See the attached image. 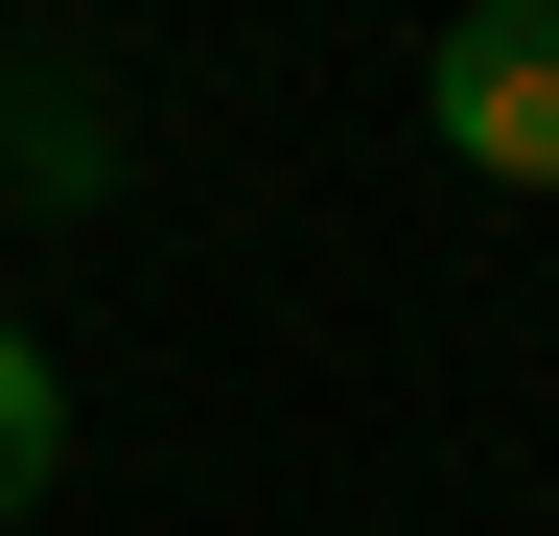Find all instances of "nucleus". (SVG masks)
<instances>
[{"label":"nucleus","mask_w":559,"mask_h":536,"mask_svg":"<svg viewBox=\"0 0 559 536\" xmlns=\"http://www.w3.org/2000/svg\"><path fill=\"white\" fill-rule=\"evenodd\" d=\"M419 117H443L466 187H559V0H466L443 71H419Z\"/></svg>","instance_id":"nucleus-1"},{"label":"nucleus","mask_w":559,"mask_h":536,"mask_svg":"<svg viewBox=\"0 0 559 536\" xmlns=\"http://www.w3.org/2000/svg\"><path fill=\"white\" fill-rule=\"evenodd\" d=\"M47 466H70V373L24 350V326H0V536L47 513Z\"/></svg>","instance_id":"nucleus-2"}]
</instances>
